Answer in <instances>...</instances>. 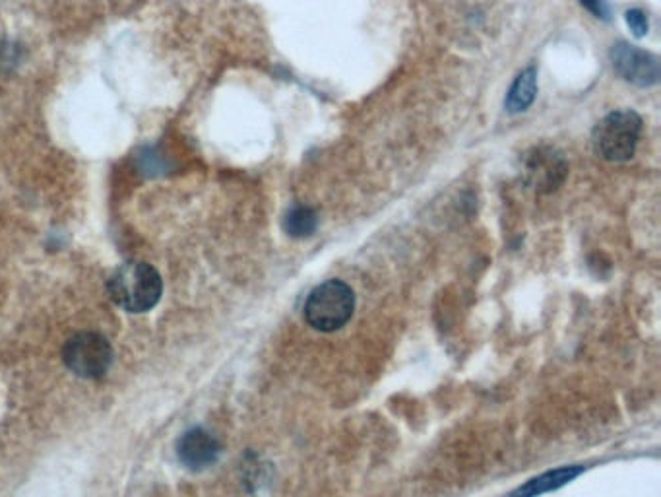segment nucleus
Wrapping results in <instances>:
<instances>
[{
    "label": "nucleus",
    "instance_id": "nucleus-6",
    "mask_svg": "<svg viewBox=\"0 0 661 497\" xmlns=\"http://www.w3.org/2000/svg\"><path fill=\"white\" fill-rule=\"evenodd\" d=\"M177 457L190 470H204L218 461L220 443L212 433L194 428L179 439Z\"/></svg>",
    "mask_w": 661,
    "mask_h": 497
},
{
    "label": "nucleus",
    "instance_id": "nucleus-7",
    "mask_svg": "<svg viewBox=\"0 0 661 497\" xmlns=\"http://www.w3.org/2000/svg\"><path fill=\"white\" fill-rule=\"evenodd\" d=\"M582 466H563L557 470H549L545 474H539L537 478L528 480L524 486H520L512 497H539L543 494H549L553 490H559L572 482L576 476L582 474Z\"/></svg>",
    "mask_w": 661,
    "mask_h": 497
},
{
    "label": "nucleus",
    "instance_id": "nucleus-4",
    "mask_svg": "<svg viewBox=\"0 0 661 497\" xmlns=\"http://www.w3.org/2000/svg\"><path fill=\"white\" fill-rule=\"evenodd\" d=\"M63 362L78 377L99 379L113 364V348L97 332H78L66 340Z\"/></svg>",
    "mask_w": 661,
    "mask_h": 497
},
{
    "label": "nucleus",
    "instance_id": "nucleus-9",
    "mask_svg": "<svg viewBox=\"0 0 661 497\" xmlns=\"http://www.w3.org/2000/svg\"><path fill=\"white\" fill-rule=\"evenodd\" d=\"M528 171L532 175H537L541 181H545L549 187H553V185H557L555 175H559L563 179L567 167H565V162L561 158L553 156V152L543 154L541 150H537L536 156L530 160Z\"/></svg>",
    "mask_w": 661,
    "mask_h": 497
},
{
    "label": "nucleus",
    "instance_id": "nucleus-8",
    "mask_svg": "<svg viewBox=\"0 0 661 497\" xmlns=\"http://www.w3.org/2000/svg\"><path fill=\"white\" fill-rule=\"evenodd\" d=\"M536 94L537 70L536 67H528L516 76L514 84L510 86L508 96H506V109L510 113L526 111L536 100Z\"/></svg>",
    "mask_w": 661,
    "mask_h": 497
},
{
    "label": "nucleus",
    "instance_id": "nucleus-12",
    "mask_svg": "<svg viewBox=\"0 0 661 497\" xmlns=\"http://www.w3.org/2000/svg\"><path fill=\"white\" fill-rule=\"evenodd\" d=\"M582 6H586L590 12H594L598 18H607V8L603 0H580Z\"/></svg>",
    "mask_w": 661,
    "mask_h": 497
},
{
    "label": "nucleus",
    "instance_id": "nucleus-2",
    "mask_svg": "<svg viewBox=\"0 0 661 497\" xmlns=\"http://www.w3.org/2000/svg\"><path fill=\"white\" fill-rule=\"evenodd\" d=\"M355 311V294L342 280L316 286L305 303L307 323L320 332L342 329Z\"/></svg>",
    "mask_w": 661,
    "mask_h": 497
},
{
    "label": "nucleus",
    "instance_id": "nucleus-5",
    "mask_svg": "<svg viewBox=\"0 0 661 497\" xmlns=\"http://www.w3.org/2000/svg\"><path fill=\"white\" fill-rule=\"evenodd\" d=\"M611 63L621 78L636 86H654L660 80V59L629 43H617L611 49Z\"/></svg>",
    "mask_w": 661,
    "mask_h": 497
},
{
    "label": "nucleus",
    "instance_id": "nucleus-3",
    "mask_svg": "<svg viewBox=\"0 0 661 497\" xmlns=\"http://www.w3.org/2000/svg\"><path fill=\"white\" fill-rule=\"evenodd\" d=\"M642 131L638 113L625 109L605 115L594 129V148L607 162H627L634 152Z\"/></svg>",
    "mask_w": 661,
    "mask_h": 497
},
{
    "label": "nucleus",
    "instance_id": "nucleus-1",
    "mask_svg": "<svg viewBox=\"0 0 661 497\" xmlns=\"http://www.w3.org/2000/svg\"><path fill=\"white\" fill-rule=\"evenodd\" d=\"M107 290L111 299L128 313H144L158 305L163 294V282L154 266L130 261L111 272Z\"/></svg>",
    "mask_w": 661,
    "mask_h": 497
},
{
    "label": "nucleus",
    "instance_id": "nucleus-11",
    "mask_svg": "<svg viewBox=\"0 0 661 497\" xmlns=\"http://www.w3.org/2000/svg\"><path fill=\"white\" fill-rule=\"evenodd\" d=\"M627 24L636 37H644L648 34V18L642 10H629L627 12Z\"/></svg>",
    "mask_w": 661,
    "mask_h": 497
},
{
    "label": "nucleus",
    "instance_id": "nucleus-10",
    "mask_svg": "<svg viewBox=\"0 0 661 497\" xmlns=\"http://www.w3.org/2000/svg\"><path fill=\"white\" fill-rule=\"evenodd\" d=\"M318 218L313 208L307 206H293L284 218L285 232L291 237H307L315 232Z\"/></svg>",
    "mask_w": 661,
    "mask_h": 497
}]
</instances>
